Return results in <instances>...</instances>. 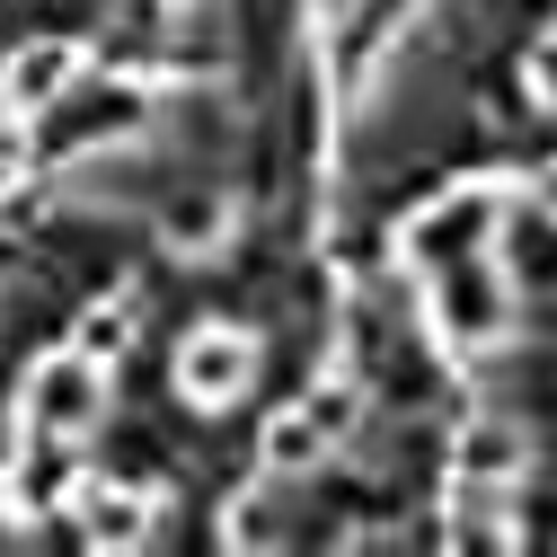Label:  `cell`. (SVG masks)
I'll return each mask as SVG.
<instances>
[{"label":"cell","instance_id":"6da1fadb","mask_svg":"<svg viewBox=\"0 0 557 557\" xmlns=\"http://www.w3.org/2000/svg\"><path fill=\"white\" fill-rule=\"evenodd\" d=\"M18 407H27V425L45 443H89L98 416H107V363H89L81 345H72V355H45L27 372V398Z\"/></svg>","mask_w":557,"mask_h":557},{"label":"cell","instance_id":"7a4b0ae2","mask_svg":"<svg viewBox=\"0 0 557 557\" xmlns=\"http://www.w3.org/2000/svg\"><path fill=\"white\" fill-rule=\"evenodd\" d=\"M143 89H124V81H98V89H62L36 124H45V143L62 151V160H81V151H107V143H124V133H143Z\"/></svg>","mask_w":557,"mask_h":557},{"label":"cell","instance_id":"3957f363","mask_svg":"<svg viewBox=\"0 0 557 557\" xmlns=\"http://www.w3.org/2000/svg\"><path fill=\"white\" fill-rule=\"evenodd\" d=\"M434 327L451 345H486L505 336V310H513V284L496 274V257H460V265H434Z\"/></svg>","mask_w":557,"mask_h":557},{"label":"cell","instance_id":"277c9868","mask_svg":"<svg viewBox=\"0 0 557 557\" xmlns=\"http://www.w3.org/2000/svg\"><path fill=\"white\" fill-rule=\"evenodd\" d=\"M496 213H505V203L478 195V186L443 195L434 213H416V222H407V257H416V274L460 265V257H486V239H496Z\"/></svg>","mask_w":557,"mask_h":557},{"label":"cell","instance_id":"5b68a950","mask_svg":"<svg viewBox=\"0 0 557 557\" xmlns=\"http://www.w3.org/2000/svg\"><path fill=\"white\" fill-rule=\"evenodd\" d=\"M486 257H496V274H505L513 293L557 301V203H505Z\"/></svg>","mask_w":557,"mask_h":557},{"label":"cell","instance_id":"8992f818","mask_svg":"<svg viewBox=\"0 0 557 557\" xmlns=\"http://www.w3.org/2000/svg\"><path fill=\"white\" fill-rule=\"evenodd\" d=\"M257 381V336L248 327H195L186 355H177V389L195 407H239Z\"/></svg>","mask_w":557,"mask_h":557},{"label":"cell","instance_id":"52a82bcc","mask_svg":"<svg viewBox=\"0 0 557 557\" xmlns=\"http://www.w3.org/2000/svg\"><path fill=\"white\" fill-rule=\"evenodd\" d=\"M355 416H363V398L355 389H345V381H327L301 416H284V425H274V469H310V460H327V434L345 443V434H355Z\"/></svg>","mask_w":557,"mask_h":557},{"label":"cell","instance_id":"ba28073f","mask_svg":"<svg viewBox=\"0 0 557 557\" xmlns=\"http://www.w3.org/2000/svg\"><path fill=\"white\" fill-rule=\"evenodd\" d=\"M72 81H81V53L62 45V36H45V45H18V53H10V72H0V98H10L18 115H45Z\"/></svg>","mask_w":557,"mask_h":557},{"label":"cell","instance_id":"9c48e42d","mask_svg":"<svg viewBox=\"0 0 557 557\" xmlns=\"http://www.w3.org/2000/svg\"><path fill=\"white\" fill-rule=\"evenodd\" d=\"M81 522H89L98 548H133L151 531V505L143 496H115V486H81Z\"/></svg>","mask_w":557,"mask_h":557},{"label":"cell","instance_id":"30bf717a","mask_svg":"<svg viewBox=\"0 0 557 557\" xmlns=\"http://www.w3.org/2000/svg\"><path fill=\"white\" fill-rule=\"evenodd\" d=\"M460 469H469V478H513V469H522V434H505V425L460 434Z\"/></svg>","mask_w":557,"mask_h":557},{"label":"cell","instance_id":"8fae6325","mask_svg":"<svg viewBox=\"0 0 557 557\" xmlns=\"http://www.w3.org/2000/svg\"><path fill=\"white\" fill-rule=\"evenodd\" d=\"M124 345H133V310H124V301H98V310L81 319V355H89V363H115Z\"/></svg>","mask_w":557,"mask_h":557},{"label":"cell","instance_id":"7c38bea8","mask_svg":"<svg viewBox=\"0 0 557 557\" xmlns=\"http://www.w3.org/2000/svg\"><path fill=\"white\" fill-rule=\"evenodd\" d=\"M222 213H231V203H222V195H186V203H177V213H169V239H177V248H203V239H213V231H222Z\"/></svg>","mask_w":557,"mask_h":557},{"label":"cell","instance_id":"4fadbf2b","mask_svg":"<svg viewBox=\"0 0 557 557\" xmlns=\"http://www.w3.org/2000/svg\"><path fill=\"white\" fill-rule=\"evenodd\" d=\"M531 81H540V98H548V107H557V36H548V45H540V62H531Z\"/></svg>","mask_w":557,"mask_h":557}]
</instances>
